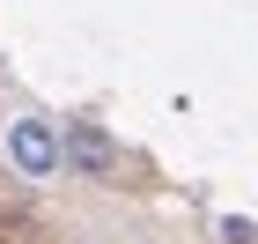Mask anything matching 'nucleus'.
Here are the masks:
<instances>
[{
    "mask_svg": "<svg viewBox=\"0 0 258 244\" xmlns=\"http://www.w3.org/2000/svg\"><path fill=\"white\" fill-rule=\"evenodd\" d=\"M214 244H258V215H214Z\"/></svg>",
    "mask_w": 258,
    "mask_h": 244,
    "instance_id": "nucleus-3",
    "label": "nucleus"
},
{
    "mask_svg": "<svg viewBox=\"0 0 258 244\" xmlns=\"http://www.w3.org/2000/svg\"><path fill=\"white\" fill-rule=\"evenodd\" d=\"M59 141H67V170L89 178V185H103V178L125 170V141L103 119H59Z\"/></svg>",
    "mask_w": 258,
    "mask_h": 244,
    "instance_id": "nucleus-2",
    "label": "nucleus"
},
{
    "mask_svg": "<svg viewBox=\"0 0 258 244\" xmlns=\"http://www.w3.org/2000/svg\"><path fill=\"white\" fill-rule=\"evenodd\" d=\"M0 163H8L22 185H52V178H67L59 119H52V111H37V104L8 111V126H0Z\"/></svg>",
    "mask_w": 258,
    "mask_h": 244,
    "instance_id": "nucleus-1",
    "label": "nucleus"
}]
</instances>
